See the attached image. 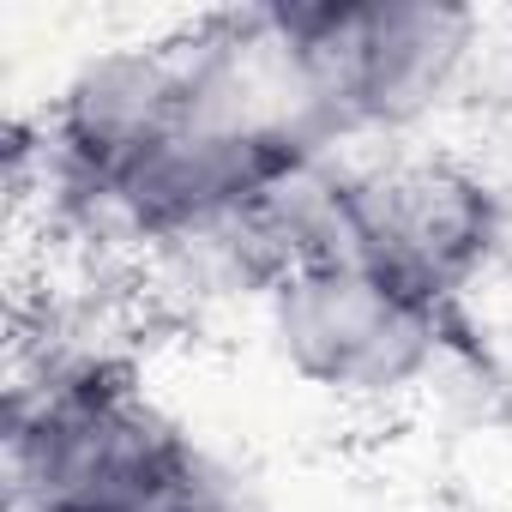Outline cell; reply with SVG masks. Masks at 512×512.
Segmentation results:
<instances>
[{"label": "cell", "mask_w": 512, "mask_h": 512, "mask_svg": "<svg viewBox=\"0 0 512 512\" xmlns=\"http://www.w3.org/2000/svg\"><path fill=\"white\" fill-rule=\"evenodd\" d=\"M199 440L109 356H49L7 404L13 512H169Z\"/></svg>", "instance_id": "cell-1"}, {"label": "cell", "mask_w": 512, "mask_h": 512, "mask_svg": "<svg viewBox=\"0 0 512 512\" xmlns=\"http://www.w3.org/2000/svg\"><path fill=\"white\" fill-rule=\"evenodd\" d=\"M296 115L338 151L416 133L476 55V13L452 0H278L260 7Z\"/></svg>", "instance_id": "cell-2"}, {"label": "cell", "mask_w": 512, "mask_h": 512, "mask_svg": "<svg viewBox=\"0 0 512 512\" xmlns=\"http://www.w3.org/2000/svg\"><path fill=\"white\" fill-rule=\"evenodd\" d=\"M278 368L338 410H398L458 356L464 314H440L362 260H308L260 296Z\"/></svg>", "instance_id": "cell-3"}, {"label": "cell", "mask_w": 512, "mask_h": 512, "mask_svg": "<svg viewBox=\"0 0 512 512\" xmlns=\"http://www.w3.org/2000/svg\"><path fill=\"white\" fill-rule=\"evenodd\" d=\"M506 241L500 187L452 151L344 163V260L374 266L440 314H464Z\"/></svg>", "instance_id": "cell-4"}, {"label": "cell", "mask_w": 512, "mask_h": 512, "mask_svg": "<svg viewBox=\"0 0 512 512\" xmlns=\"http://www.w3.org/2000/svg\"><path fill=\"white\" fill-rule=\"evenodd\" d=\"M169 512H266V494L253 488L235 464L199 452V464H193V476L181 482V494H175Z\"/></svg>", "instance_id": "cell-5"}]
</instances>
